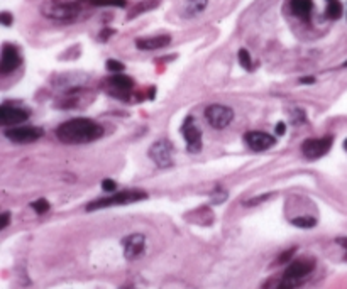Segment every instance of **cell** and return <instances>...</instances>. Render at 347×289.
<instances>
[{
  "label": "cell",
  "instance_id": "obj_36",
  "mask_svg": "<svg viewBox=\"0 0 347 289\" xmlns=\"http://www.w3.org/2000/svg\"><path fill=\"white\" fill-rule=\"evenodd\" d=\"M344 68H347V61H345V63H344Z\"/></svg>",
  "mask_w": 347,
  "mask_h": 289
},
{
  "label": "cell",
  "instance_id": "obj_25",
  "mask_svg": "<svg viewBox=\"0 0 347 289\" xmlns=\"http://www.w3.org/2000/svg\"><path fill=\"white\" fill-rule=\"evenodd\" d=\"M295 252H296V249H295V247H293V249H290V250H286L285 254H281V255H279V259H278V264L288 262V261H290V259L293 257V254H295Z\"/></svg>",
  "mask_w": 347,
  "mask_h": 289
},
{
  "label": "cell",
  "instance_id": "obj_6",
  "mask_svg": "<svg viewBox=\"0 0 347 289\" xmlns=\"http://www.w3.org/2000/svg\"><path fill=\"white\" fill-rule=\"evenodd\" d=\"M42 129L39 127H32V125H21V127H12L4 131V136L7 139H11L12 142L17 144H29V142H36L37 139L42 137Z\"/></svg>",
  "mask_w": 347,
  "mask_h": 289
},
{
  "label": "cell",
  "instance_id": "obj_28",
  "mask_svg": "<svg viewBox=\"0 0 347 289\" xmlns=\"http://www.w3.org/2000/svg\"><path fill=\"white\" fill-rule=\"evenodd\" d=\"M0 22H2L4 26H11V24L14 22V17L9 12H2L0 14Z\"/></svg>",
  "mask_w": 347,
  "mask_h": 289
},
{
  "label": "cell",
  "instance_id": "obj_8",
  "mask_svg": "<svg viewBox=\"0 0 347 289\" xmlns=\"http://www.w3.org/2000/svg\"><path fill=\"white\" fill-rule=\"evenodd\" d=\"M149 156L160 167H171L173 166V144L166 139L154 142L149 149Z\"/></svg>",
  "mask_w": 347,
  "mask_h": 289
},
{
  "label": "cell",
  "instance_id": "obj_27",
  "mask_svg": "<svg viewBox=\"0 0 347 289\" xmlns=\"http://www.w3.org/2000/svg\"><path fill=\"white\" fill-rule=\"evenodd\" d=\"M268 198H271V195H263V196H256V198H251L249 201H245V205L247 206H253V205H259L261 203V201H264V200H268Z\"/></svg>",
  "mask_w": 347,
  "mask_h": 289
},
{
  "label": "cell",
  "instance_id": "obj_18",
  "mask_svg": "<svg viewBox=\"0 0 347 289\" xmlns=\"http://www.w3.org/2000/svg\"><path fill=\"white\" fill-rule=\"evenodd\" d=\"M158 6H160V0H144V2H139L136 4L131 11H129L127 17L129 19H134L137 16H141V14L147 12V11H153V9H156Z\"/></svg>",
  "mask_w": 347,
  "mask_h": 289
},
{
  "label": "cell",
  "instance_id": "obj_17",
  "mask_svg": "<svg viewBox=\"0 0 347 289\" xmlns=\"http://www.w3.org/2000/svg\"><path fill=\"white\" fill-rule=\"evenodd\" d=\"M290 9L296 17L308 19L312 12V0H290Z\"/></svg>",
  "mask_w": 347,
  "mask_h": 289
},
{
  "label": "cell",
  "instance_id": "obj_35",
  "mask_svg": "<svg viewBox=\"0 0 347 289\" xmlns=\"http://www.w3.org/2000/svg\"><path fill=\"white\" fill-rule=\"evenodd\" d=\"M344 149H345V151H347V139H345V142H344Z\"/></svg>",
  "mask_w": 347,
  "mask_h": 289
},
{
  "label": "cell",
  "instance_id": "obj_34",
  "mask_svg": "<svg viewBox=\"0 0 347 289\" xmlns=\"http://www.w3.org/2000/svg\"><path fill=\"white\" fill-rule=\"evenodd\" d=\"M120 289H136V287H132V286H122Z\"/></svg>",
  "mask_w": 347,
  "mask_h": 289
},
{
  "label": "cell",
  "instance_id": "obj_33",
  "mask_svg": "<svg viewBox=\"0 0 347 289\" xmlns=\"http://www.w3.org/2000/svg\"><path fill=\"white\" fill-rule=\"evenodd\" d=\"M315 78L313 76H305V78H300V83H313Z\"/></svg>",
  "mask_w": 347,
  "mask_h": 289
},
{
  "label": "cell",
  "instance_id": "obj_4",
  "mask_svg": "<svg viewBox=\"0 0 347 289\" xmlns=\"http://www.w3.org/2000/svg\"><path fill=\"white\" fill-rule=\"evenodd\" d=\"M205 119L212 127L220 131V129H225L230 122H232L234 112H232V108L225 107V105L214 103V105H210V107H207Z\"/></svg>",
  "mask_w": 347,
  "mask_h": 289
},
{
  "label": "cell",
  "instance_id": "obj_37",
  "mask_svg": "<svg viewBox=\"0 0 347 289\" xmlns=\"http://www.w3.org/2000/svg\"><path fill=\"white\" fill-rule=\"evenodd\" d=\"M330 2H332V0H330Z\"/></svg>",
  "mask_w": 347,
  "mask_h": 289
},
{
  "label": "cell",
  "instance_id": "obj_5",
  "mask_svg": "<svg viewBox=\"0 0 347 289\" xmlns=\"http://www.w3.org/2000/svg\"><path fill=\"white\" fill-rule=\"evenodd\" d=\"M104 85L107 88V93H110L112 96H117V98L129 96L134 88V81L131 76L122 73H115L114 76H110V78L104 81Z\"/></svg>",
  "mask_w": 347,
  "mask_h": 289
},
{
  "label": "cell",
  "instance_id": "obj_19",
  "mask_svg": "<svg viewBox=\"0 0 347 289\" xmlns=\"http://www.w3.org/2000/svg\"><path fill=\"white\" fill-rule=\"evenodd\" d=\"M291 225H295L298 228H312L317 225V220L313 216H298V218L291 220Z\"/></svg>",
  "mask_w": 347,
  "mask_h": 289
},
{
  "label": "cell",
  "instance_id": "obj_29",
  "mask_svg": "<svg viewBox=\"0 0 347 289\" xmlns=\"http://www.w3.org/2000/svg\"><path fill=\"white\" fill-rule=\"evenodd\" d=\"M11 223V213L9 211H4L2 213V223H0V230H6Z\"/></svg>",
  "mask_w": 347,
  "mask_h": 289
},
{
  "label": "cell",
  "instance_id": "obj_3",
  "mask_svg": "<svg viewBox=\"0 0 347 289\" xmlns=\"http://www.w3.org/2000/svg\"><path fill=\"white\" fill-rule=\"evenodd\" d=\"M146 198H147V193L146 191H141V190L120 191V193H115V195H112V196H107V198H100V200L91 201V203L86 205V211L107 208V206H114V205L136 203V201H141V200H146Z\"/></svg>",
  "mask_w": 347,
  "mask_h": 289
},
{
  "label": "cell",
  "instance_id": "obj_16",
  "mask_svg": "<svg viewBox=\"0 0 347 289\" xmlns=\"http://www.w3.org/2000/svg\"><path fill=\"white\" fill-rule=\"evenodd\" d=\"M207 6H209V0H186L183 4L181 14L185 17H196L205 11Z\"/></svg>",
  "mask_w": 347,
  "mask_h": 289
},
{
  "label": "cell",
  "instance_id": "obj_32",
  "mask_svg": "<svg viewBox=\"0 0 347 289\" xmlns=\"http://www.w3.org/2000/svg\"><path fill=\"white\" fill-rule=\"evenodd\" d=\"M285 132H286V125L283 124V122L276 124V134H278V136H283Z\"/></svg>",
  "mask_w": 347,
  "mask_h": 289
},
{
  "label": "cell",
  "instance_id": "obj_30",
  "mask_svg": "<svg viewBox=\"0 0 347 289\" xmlns=\"http://www.w3.org/2000/svg\"><path fill=\"white\" fill-rule=\"evenodd\" d=\"M276 289H295V282H293V281H288V279L283 277V281L278 284Z\"/></svg>",
  "mask_w": 347,
  "mask_h": 289
},
{
  "label": "cell",
  "instance_id": "obj_11",
  "mask_svg": "<svg viewBox=\"0 0 347 289\" xmlns=\"http://www.w3.org/2000/svg\"><path fill=\"white\" fill-rule=\"evenodd\" d=\"M313 267H315V261L313 259H296V261H293L286 267L283 277L288 279V281L296 282L298 279H303L305 276H308L313 271Z\"/></svg>",
  "mask_w": 347,
  "mask_h": 289
},
{
  "label": "cell",
  "instance_id": "obj_12",
  "mask_svg": "<svg viewBox=\"0 0 347 289\" xmlns=\"http://www.w3.org/2000/svg\"><path fill=\"white\" fill-rule=\"evenodd\" d=\"M29 119V112L21 107H16V105L11 103H4L0 107V122L2 125H17L26 122Z\"/></svg>",
  "mask_w": 347,
  "mask_h": 289
},
{
  "label": "cell",
  "instance_id": "obj_31",
  "mask_svg": "<svg viewBox=\"0 0 347 289\" xmlns=\"http://www.w3.org/2000/svg\"><path fill=\"white\" fill-rule=\"evenodd\" d=\"M114 32H115L114 29H104V31L100 32V41H107L109 37L114 34Z\"/></svg>",
  "mask_w": 347,
  "mask_h": 289
},
{
  "label": "cell",
  "instance_id": "obj_7",
  "mask_svg": "<svg viewBox=\"0 0 347 289\" xmlns=\"http://www.w3.org/2000/svg\"><path fill=\"white\" fill-rule=\"evenodd\" d=\"M332 142H334V139L330 136L319 137V139H307L302 144V152L307 159H319L330 151Z\"/></svg>",
  "mask_w": 347,
  "mask_h": 289
},
{
  "label": "cell",
  "instance_id": "obj_22",
  "mask_svg": "<svg viewBox=\"0 0 347 289\" xmlns=\"http://www.w3.org/2000/svg\"><path fill=\"white\" fill-rule=\"evenodd\" d=\"M239 63H240V66H242L244 70H247V71H251L254 68L253 60H251V54H249L247 49H239Z\"/></svg>",
  "mask_w": 347,
  "mask_h": 289
},
{
  "label": "cell",
  "instance_id": "obj_10",
  "mask_svg": "<svg viewBox=\"0 0 347 289\" xmlns=\"http://www.w3.org/2000/svg\"><path fill=\"white\" fill-rule=\"evenodd\" d=\"M181 134L186 141V149L190 152H199L202 149V132L193 124V117H186L181 127Z\"/></svg>",
  "mask_w": 347,
  "mask_h": 289
},
{
  "label": "cell",
  "instance_id": "obj_1",
  "mask_svg": "<svg viewBox=\"0 0 347 289\" xmlns=\"http://www.w3.org/2000/svg\"><path fill=\"white\" fill-rule=\"evenodd\" d=\"M56 136L65 144H86L102 137L104 127L90 119H71L58 127Z\"/></svg>",
  "mask_w": 347,
  "mask_h": 289
},
{
  "label": "cell",
  "instance_id": "obj_9",
  "mask_svg": "<svg viewBox=\"0 0 347 289\" xmlns=\"http://www.w3.org/2000/svg\"><path fill=\"white\" fill-rule=\"evenodd\" d=\"M22 63L21 52L16 46L12 44H4L2 47V57H0V73L9 75L14 70H17Z\"/></svg>",
  "mask_w": 347,
  "mask_h": 289
},
{
  "label": "cell",
  "instance_id": "obj_14",
  "mask_svg": "<svg viewBox=\"0 0 347 289\" xmlns=\"http://www.w3.org/2000/svg\"><path fill=\"white\" fill-rule=\"evenodd\" d=\"M146 239L142 234H132L127 239H124V255L127 261H134L144 252Z\"/></svg>",
  "mask_w": 347,
  "mask_h": 289
},
{
  "label": "cell",
  "instance_id": "obj_20",
  "mask_svg": "<svg viewBox=\"0 0 347 289\" xmlns=\"http://www.w3.org/2000/svg\"><path fill=\"white\" fill-rule=\"evenodd\" d=\"M325 14H327V17H329V19H334V21H335V19H339L342 16V6L339 2H335V0H332L329 6H327Z\"/></svg>",
  "mask_w": 347,
  "mask_h": 289
},
{
  "label": "cell",
  "instance_id": "obj_13",
  "mask_svg": "<svg viewBox=\"0 0 347 289\" xmlns=\"http://www.w3.org/2000/svg\"><path fill=\"white\" fill-rule=\"evenodd\" d=\"M244 141L249 146V149H253V151H256V152H261V151H266V149L274 146L276 139H274L273 136H269V134H266V132L251 131L244 136Z\"/></svg>",
  "mask_w": 347,
  "mask_h": 289
},
{
  "label": "cell",
  "instance_id": "obj_26",
  "mask_svg": "<svg viewBox=\"0 0 347 289\" xmlns=\"http://www.w3.org/2000/svg\"><path fill=\"white\" fill-rule=\"evenodd\" d=\"M115 188H117V185H115V181H112V180H104V181H102V190H104V191L114 193Z\"/></svg>",
  "mask_w": 347,
  "mask_h": 289
},
{
  "label": "cell",
  "instance_id": "obj_23",
  "mask_svg": "<svg viewBox=\"0 0 347 289\" xmlns=\"http://www.w3.org/2000/svg\"><path fill=\"white\" fill-rule=\"evenodd\" d=\"M31 206H32V210L36 211V213H46L47 210H49V203H47V200H44V198H41V200H36L34 203H31Z\"/></svg>",
  "mask_w": 347,
  "mask_h": 289
},
{
  "label": "cell",
  "instance_id": "obj_21",
  "mask_svg": "<svg viewBox=\"0 0 347 289\" xmlns=\"http://www.w3.org/2000/svg\"><path fill=\"white\" fill-rule=\"evenodd\" d=\"M90 4L98 7H125V0H88Z\"/></svg>",
  "mask_w": 347,
  "mask_h": 289
},
{
  "label": "cell",
  "instance_id": "obj_15",
  "mask_svg": "<svg viewBox=\"0 0 347 289\" xmlns=\"http://www.w3.org/2000/svg\"><path fill=\"white\" fill-rule=\"evenodd\" d=\"M171 42V37L168 34H161V36H153V37H141V39L136 41V46L141 51H154V49H161V47H166Z\"/></svg>",
  "mask_w": 347,
  "mask_h": 289
},
{
  "label": "cell",
  "instance_id": "obj_2",
  "mask_svg": "<svg viewBox=\"0 0 347 289\" xmlns=\"http://www.w3.org/2000/svg\"><path fill=\"white\" fill-rule=\"evenodd\" d=\"M81 9L78 4L61 2V0H46L41 6V14L49 21L73 22L80 16Z\"/></svg>",
  "mask_w": 347,
  "mask_h": 289
},
{
  "label": "cell",
  "instance_id": "obj_24",
  "mask_svg": "<svg viewBox=\"0 0 347 289\" xmlns=\"http://www.w3.org/2000/svg\"><path fill=\"white\" fill-rule=\"evenodd\" d=\"M105 68H107L109 71H112V73H120V71H124L125 66L117 60H109L107 63H105Z\"/></svg>",
  "mask_w": 347,
  "mask_h": 289
}]
</instances>
